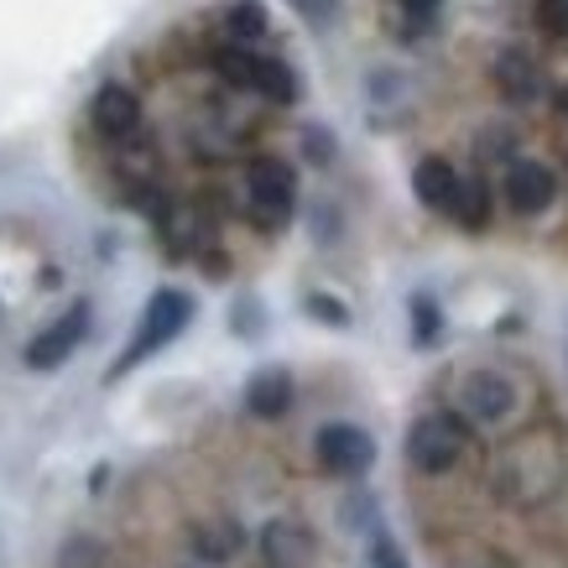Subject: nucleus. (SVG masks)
Returning <instances> with one entry per match:
<instances>
[{
  "label": "nucleus",
  "mask_w": 568,
  "mask_h": 568,
  "mask_svg": "<svg viewBox=\"0 0 568 568\" xmlns=\"http://www.w3.org/2000/svg\"><path fill=\"white\" fill-rule=\"evenodd\" d=\"M438 6H444V0H402V11H407V21H417V27L438 17Z\"/></svg>",
  "instance_id": "20"
},
{
  "label": "nucleus",
  "mask_w": 568,
  "mask_h": 568,
  "mask_svg": "<svg viewBox=\"0 0 568 568\" xmlns=\"http://www.w3.org/2000/svg\"><path fill=\"white\" fill-rule=\"evenodd\" d=\"M84 334H89V303H73L58 324H48L32 345H27V365H32V371H52V365H63L73 349L84 345Z\"/></svg>",
  "instance_id": "5"
},
{
  "label": "nucleus",
  "mask_w": 568,
  "mask_h": 568,
  "mask_svg": "<svg viewBox=\"0 0 568 568\" xmlns=\"http://www.w3.org/2000/svg\"><path fill=\"white\" fill-rule=\"evenodd\" d=\"M261 552H266L272 568H308L318 542H313V532L303 521L276 517V521H266V532H261Z\"/></svg>",
  "instance_id": "6"
},
{
  "label": "nucleus",
  "mask_w": 568,
  "mask_h": 568,
  "mask_svg": "<svg viewBox=\"0 0 568 568\" xmlns=\"http://www.w3.org/2000/svg\"><path fill=\"white\" fill-rule=\"evenodd\" d=\"M251 63H256V52H245V48H220L214 52L220 79H230L235 89H251Z\"/></svg>",
  "instance_id": "17"
},
{
  "label": "nucleus",
  "mask_w": 568,
  "mask_h": 568,
  "mask_svg": "<svg viewBox=\"0 0 568 568\" xmlns=\"http://www.w3.org/2000/svg\"><path fill=\"white\" fill-rule=\"evenodd\" d=\"M438 328H444V318H438V308H433V297H413V339L417 345H433Z\"/></svg>",
  "instance_id": "18"
},
{
  "label": "nucleus",
  "mask_w": 568,
  "mask_h": 568,
  "mask_svg": "<svg viewBox=\"0 0 568 568\" xmlns=\"http://www.w3.org/2000/svg\"><path fill=\"white\" fill-rule=\"evenodd\" d=\"M537 27L548 37H568V0H537Z\"/></svg>",
  "instance_id": "19"
},
{
  "label": "nucleus",
  "mask_w": 568,
  "mask_h": 568,
  "mask_svg": "<svg viewBox=\"0 0 568 568\" xmlns=\"http://www.w3.org/2000/svg\"><path fill=\"white\" fill-rule=\"evenodd\" d=\"M552 193H558V178L542 162H511L506 168V199L517 214H542L552 204Z\"/></svg>",
  "instance_id": "8"
},
{
  "label": "nucleus",
  "mask_w": 568,
  "mask_h": 568,
  "mask_svg": "<svg viewBox=\"0 0 568 568\" xmlns=\"http://www.w3.org/2000/svg\"><path fill=\"white\" fill-rule=\"evenodd\" d=\"M376 568H407V558L396 552L392 537H376Z\"/></svg>",
  "instance_id": "22"
},
{
  "label": "nucleus",
  "mask_w": 568,
  "mask_h": 568,
  "mask_svg": "<svg viewBox=\"0 0 568 568\" xmlns=\"http://www.w3.org/2000/svg\"><path fill=\"white\" fill-rule=\"evenodd\" d=\"M308 308L318 313V318H324V324H345L349 313L339 308V303H334V297H308Z\"/></svg>",
  "instance_id": "21"
},
{
  "label": "nucleus",
  "mask_w": 568,
  "mask_h": 568,
  "mask_svg": "<svg viewBox=\"0 0 568 568\" xmlns=\"http://www.w3.org/2000/svg\"><path fill=\"white\" fill-rule=\"evenodd\" d=\"M313 454H318V465H324L328 475H339V480H361L365 469L376 465V444H371V433L355 428V423H328V428H318Z\"/></svg>",
  "instance_id": "4"
},
{
  "label": "nucleus",
  "mask_w": 568,
  "mask_h": 568,
  "mask_svg": "<svg viewBox=\"0 0 568 568\" xmlns=\"http://www.w3.org/2000/svg\"><path fill=\"white\" fill-rule=\"evenodd\" d=\"M537 84H542V73H537V63L527 58V52H521V48L500 52V63H496V89L506 94V100H511V104L537 100Z\"/></svg>",
  "instance_id": "11"
},
{
  "label": "nucleus",
  "mask_w": 568,
  "mask_h": 568,
  "mask_svg": "<svg viewBox=\"0 0 568 568\" xmlns=\"http://www.w3.org/2000/svg\"><path fill=\"white\" fill-rule=\"evenodd\" d=\"M413 189H417V199H423L428 209L448 214L454 193H459V173L448 168L444 156H423V162H417V173H413Z\"/></svg>",
  "instance_id": "12"
},
{
  "label": "nucleus",
  "mask_w": 568,
  "mask_h": 568,
  "mask_svg": "<svg viewBox=\"0 0 568 568\" xmlns=\"http://www.w3.org/2000/svg\"><path fill=\"white\" fill-rule=\"evenodd\" d=\"M303 11H328V0H303Z\"/></svg>",
  "instance_id": "23"
},
{
  "label": "nucleus",
  "mask_w": 568,
  "mask_h": 568,
  "mask_svg": "<svg viewBox=\"0 0 568 568\" xmlns=\"http://www.w3.org/2000/svg\"><path fill=\"white\" fill-rule=\"evenodd\" d=\"M189 318H193V297L178 293V287H162V293L146 303L136 334H131V345H125V355L115 361V371H110V376H125L131 365H141L146 355H156L162 345H173L178 334L189 328Z\"/></svg>",
  "instance_id": "1"
},
{
  "label": "nucleus",
  "mask_w": 568,
  "mask_h": 568,
  "mask_svg": "<svg viewBox=\"0 0 568 568\" xmlns=\"http://www.w3.org/2000/svg\"><path fill=\"white\" fill-rule=\"evenodd\" d=\"M448 214L465 224V230H485V224H490V189H485L480 178H475V183H465V178H459V193H454Z\"/></svg>",
  "instance_id": "14"
},
{
  "label": "nucleus",
  "mask_w": 568,
  "mask_h": 568,
  "mask_svg": "<svg viewBox=\"0 0 568 568\" xmlns=\"http://www.w3.org/2000/svg\"><path fill=\"white\" fill-rule=\"evenodd\" d=\"M517 407V386L506 376H496V371H475V376L465 381V413L480 417V423H496V417H506Z\"/></svg>",
  "instance_id": "9"
},
{
  "label": "nucleus",
  "mask_w": 568,
  "mask_h": 568,
  "mask_svg": "<svg viewBox=\"0 0 568 568\" xmlns=\"http://www.w3.org/2000/svg\"><path fill=\"white\" fill-rule=\"evenodd\" d=\"M193 548L204 552V558H214V564H224L230 552L241 548V527H235V521H204V527L193 532Z\"/></svg>",
  "instance_id": "15"
},
{
  "label": "nucleus",
  "mask_w": 568,
  "mask_h": 568,
  "mask_svg": "<svg viewBox=\"0 0 568 568\" xmlns=\"http://www.w3.org/2000/svg\"><path fill=\"white\" fill-rule=\"evenodd\" d=\"M245 189H251V214H256V224H266V230H282V224L293 220L297 178H293V168H287V162H276V156H261V162H251Z\"/></svg>",
  "instance_id": "3"
},
{
  "label": "nucleus",
  "mask_w": 568,
  "mask_h": 568,
  "mask_svg": "<svg viewBox=\"0 0 568 568\" xmlns=\"http://www.w3.org/2000/svg\"><path fill=\"white\" fill-rule=\"evenodd\" d=\"M245 407L256 417H282L293 407V376L272 365V371H256V376L245 381Z\"/></svg>",
  "instance_id": "10"
},
{
  "label": "nucleus",
  "mask_w": 568,
  "mask_h": 568,
  "mask_svg": "<svg viewBox=\"0 0 568 568\" xmlns=\"http://www.w3.org/2000/svg\"><path fill=\"white\" fill-rule=\"evenodd\" d=\"M558 104H564V115H568V84H564V89H558Z\"/></svg>",
  "instance_id": "24"
},
{
  "label": "nucleus",
  "mask_w": 568,
  "mask_h": 568,
  "mask_svg": "<svg viewBox=\"0 0 568 568\" xmlns=\"http://www.w3.org/2000/svg\"><path fill=\"white\" fill-rule=\"evenodd\" d=\"M224 27H230L235 42H256V37L266 32V6H261V0H235V6L224 11Z\"/></svg>",
  "instance_id": "16"
},
{
  "label": "nucleus",
  "mask_w": 568,
  "mask_h": 568,
  "mask_svg": "<svg viewBox=\"0 0 568 568\" xmlns=\"http://www.w3.org/2000/svg\"><path fill=\"white\" fill-rule=\"evenodd\" d=\"M465 417L454 413H428L417 417L413 433H407V454H413V465L423 469V475H444V469H454V459L465 454Z\"/></svg>",
  "instance_id": "2"
},
{
  "label": "nucleus",
  "mask_w": 568,
  "mask_h": 568,
  "mask_svg": "<svg viewBox=\"0 0 568 568\" xmlns=\"http://www.w3.org/2000/svg\"><path fill=\"white\" fill-rule=\"evenodd\" d=\"M251 89L266 94L272 104H293L297 100V79L282 58H256V63H251Z\"/></svg>",
  "instance_id": "13"
},
{
  "label": "nucleus",
  "mask_w": 568,
  "mask_h": 568,
  "mask_svg": "<svg viewBox=\"0 0 568 568\" xmlns=\"http://www.w3.org/2000/svg\"><path fill=\"white\" fill-rule=\"evenodd\" d=\"M89 115H94V131H100V136L125 141V136H136V125H141V100L125 84H104L100 94H94V104H89Z\"/></svg>",
  "instance_id": "7"
}]
</instances>
